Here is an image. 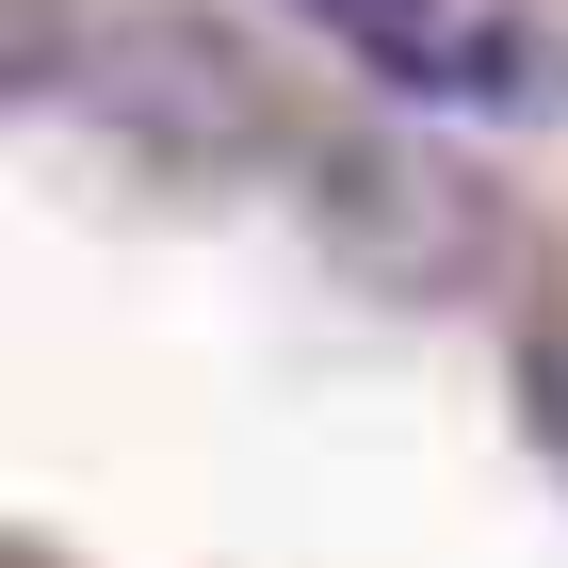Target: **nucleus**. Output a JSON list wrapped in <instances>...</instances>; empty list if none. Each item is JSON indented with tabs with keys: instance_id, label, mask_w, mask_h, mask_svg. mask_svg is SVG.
I'll return each instance as SVG.
<instances>
[{
	"instance_id": "obj_1",
	"label": "nucleus",
	"mask_w": 568,
	"mask_h": 568,
	"mask_svg": "<svg viewBox=\"0 0 568 568\" xmlns=\"http://www.w3.org/2000/svg\"><path fill=\"white\" fill-rule=\"evenodd\" d=\"M17 98H33V131H98L131 195H261L325 131L227 0H98L17 49Z\"/></svg>"
},
{
	"instance_id": "obj_2",
	"label": "nucleus",
	"mask_w": 568,
	"mask_h": 568,
	"mask_svg": "<svg viewBox=\"0 0 568 568\" xmlns=\"http://www.w3.org/2000/svg\"><path fill=\"white\" fill-rule=\"evenodd\" d=\"M423 114H455V131H568V17L552 0H471L455 17V49H438Z\"/></svg>"
},
{
	"instance_id": "obj_3",
	"label": "nucleus",
	"mask_w": 568,
	"mask_h": 568,
	"mask_svg": "<svg viewBox=\"0 0 568 568\" xmlns=\"http://www.w3.org/2000/svg\"><path fill=\"white\" fill-rule=\"evenodd\" d=\"M261 17H308L325 49H357V65L423 114V82H438V49H455V17H471V0H261Z\"/></svg>"
},
{
	"instance_id": "obj_4",
	"label": "nucleus",
	"mask_w": 568,
	"mask_h": 568,
	"mask_svg": "<svg viewBox=\"0 0 568 568\" xmlns=\"http://www.w3.org/2000/svg\"><path fill=\"white\" fill-rule=\"evenodd\" d=\"M504 390H520V438L568 471V293L536 308V325H504Z\"/></svg>"
}]
</instances>
